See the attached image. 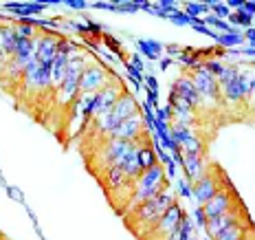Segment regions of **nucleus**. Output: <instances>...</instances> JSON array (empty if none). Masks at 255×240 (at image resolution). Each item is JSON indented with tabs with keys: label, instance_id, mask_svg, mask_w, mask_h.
I'll return each mask as SVG.
<instances>
[{
	"label": "nucleus",
	"instance_id": "obj_1",
	"mask_svg": "<svg viewBox=\"0 0 255 240\" xmlns=\"http://www.w3.org/2000/svg\"><path fill=\"white\" fill-rule=\"evenodd\" d=\"M174 203H176V201H174V194L169 192V188H163L156 196H154V199H150L147 203H143L139 210L130 216L132 218L130 227L136 232V236H145V234L158 223V218L165 214Z\"/></svg>",
	"mask_w": 255,
	"mask_h": 240
},
{
	"label": "nucleus",
	"instance_id": "obj_2",
	"mask_svg": "<svg viewBox=\"0 0 255 240\" xmlns=\"http://www.w3.org/2000/svg\"><path fill=\"white\" fill-rule=\"evenodd\" d=\"M163 188H167V174H165V170H163V165L158 163V165H154L152 170H145V172L134 181V190H132V196L128 199L130 203H128V207H126V214L132 216L143 203L154 199Z\"/></svg>",
	"mask_w": 255,
	"mask_h": 240
},
{
	"label": "nucleus",
	"instance_id": "obj_3",
	"mask_svg": "<svg viewBox=\"0 0 255 240\" xmlns=\"http://www.w3.org/2000/svg\"><path fill=\"white\" fill-rule=\"evenodd\" d=\"M22 86L24 90L33 95H40L51 88V66H44L38 60H33L22 73Z\"/></svg>",
	"mask_w": 255,
	"mask_h": 240
},
{
	"label": "nucleus",
	"instance_id": "obj_4",
	"mask_svg": "<svg viewBox=\"0 0 255 240\" xmlns=\"http://www.w3.org/2000/svg\"><path fill=\"white\" fill-rule=\"evenodd\" d=\"M185 216H187V214H185L183 207H180L178 203H174V205L169 207L165 214L158 218V223L150 229V232L145 234V236H150L152 240H165V238L169 236V234H172L174 229H176V227L180 225V221H183Z\"/></svg>",
	"mask_w": 255,
	"mask_h": 240
},
{
	"label": "nucleus",
	"instance_id": "obj_5",
	"mask_svg": "<svg viewBox=\"0 0 255 240\" xmlns=\"http://www.w3.org/2000/svg\"><path fill=\"white\" fill-rule=\"evenodd\" d=\"M191 79H194V86L198 90V95L203 101H209V104L220 101V86H218V79L207 71L205 64H200L198 68H194Z\"/></svg>",
	"mask_w": 255,
	"mask_h": 240
},
{
	"label": "nucleus",
	"instance_id": "obj_6",
	"mask_svg": "<svg viewBox=\"0 0 255 240\" xmlns=\"http://www.w3.org/2000/svg\"><path fill=\"white\" fill-rule=\"evenodd\" d=\"M110 82H113V79L108 77V71H106L102 64L90 62L86 66V71H84V75H82L79 88H82V95H93V93H99L102 88H106Z\"/></svg>",
	"mask_w": 255,
	"mask_h": 240
},
{
	"label": "nucleus",
	"instance_id": "obj_7",
	"mask_svg": "<svg viewBox=\"0 0 255 240\" xmlns=\"http://www.w3.org/2000/svg\"><path fill=\"white\" fill-rule=\"evenodd\" d=\"M130 146H132V141H121V139H115V137L106 139L102 143V148L97 150V159L102 163V168L108 170L110 165H117V161L130 150Z\"/></svg>",
	"mask_w": 255,
	"mask_h": 240
},
{
	"label": "nucleus",
	"instance_id": "obj_8",
	"mask_svg": "<svg viewBox=\"0 0 255 240\" xmlns=\"http://www.w3.org/2000/svg\"><path fill=\"white\" fill-rule=\"evenodd\" d=\"M145 119H143V115L141 113H136L134 117H130V119H126V121H121L119 128L113 132V137L115 139H121V141H132V143H136V141H143V137H145Z\"/></svg>",
	"mask_w": 255,
	"mask_h": 240
},
{
	"label": "nucleus",
	"instance_id": "obj_9",
	"mask_svg": "<svg viewBox=\"0 0 255 240\" xmlns=\"http://www.w3.org/2000/svg\"><path fill=\"white\" fill-rule=\"evenodd\" d=\"M62 38H57L55 33H42L33 40V46H35V60L44 66H51L53 60L57 55V44H60Z\"/></svg>",
	"mask_w": 255,
	"mask_h": 240
},
{
	"label": "nucleus",
	"instance_id": "obj_10",
	"mask_svg": "<svg viewBox=\"0 0 255 240\" xmlns=\"http://www.w3.org/2000/svg\"><path fill=\"white\" fill-rule=\"evenodd\" d=\"M220 190V183L214 174L207 172L203 179H198L196 183H191V199L198 207H203L205 203H209L216 196V192Z\"/></svg>",
	"mask_w": 255,
	"mask_h": 240
},
{
	"label": "nucleus",
	"instance_id": "obj_11",
	"mask_svg": "<svg viewBox=\"0 0 255 240\" xmlns=\"http://www.w3.org/2000/svg\"><path fill=\"white\" fill-rule=\"evenodd\" d=\"M169 95H174V97L187 101V104L194 106V108H198V106L203 104L198 90H196V86H194V79L187 77V75L176 77V82H174V86H172V90H169Z\"/></svg>",
	"mask_w": 255,
	"mask_h": 240
},
{
	"label": "nucleus",
	"instance_id": "obj_12",
	"mask_svg": "<svg viewBox=\"0 0 255 240\" xmlns=\"http://www.w3.org/2000/svg\"><path fill=\"white\" fill-rule=\"evenodd\" d=\"M233 203H236V201H233V194H231V192L220 188V190L216 192L214 199L203 205L205 216H207V218H216V216L227 214V212H231V210H233Z\"/></svg>",
	"mask_w": 255,
	"mask_h": 240
},
{
	"label": "nucleus",
	"instance_id": "obj_13",
	"mask_svg": "<svg viewBox=\"0 0 255 240\" xmlns=\"http://www.w3.org/2000/svg\"><path fill=\"white\" fill-rule=\"evenodd\" d=\"M238 221H242V216H240V212L238 210H231V212H227V214H222V216H216V218H207V223H205V232H207V236H209L211 240H214L216 236H220L225 229H229L231 225H236Z\"/></svg>",
	"mask_w": 255,
	"mask_h": 240
},
{
	"label": "nucleus",
	"instance_id": "obj_14",
	"mask_svg": "<svg viewBox=\"0 0 255 240\" xmlns=\"http://www.w3.org/2000/svg\"><path fill=\"white\" fill-rule=\"evenodd\" d=\"M183 172H185V179L189 183H196L198 179H203L207 172H209V165H207L205 157H198V154H185L183 157Z\"/></svg>",
	"mask_w": 255,
	"mask_h": 240
},
{
	"label": "nucleus",
	"instance_id": "obj_15",
	"mask_svg": "<svg viewBox=\"0 0 255 240\" xmlns=\"http://www.w3.org/2000/svg\"><path fill=\"white\" fill-rule=\"evenodd\" d=\"M68 60H71V57H68L66 53L57 51L55 60H53V64H51V88L53 90H57L62 86L64 77H66V71H68Z\"/></svg>",
	"mask_w": 255,
	"mask_h": 240
},
{
	"label": "nucleus",
	"instance_id": "obj_16",
	"mask_svg": "<svg viewBox=\"0 0 255 240\" xmlns=\"http://www.w3.org/2000/svg\"><path fill=\"white\" fill-rule=\"evenodd\" d=\"M113 113L119 117V121H126V119H130V117H134L136 113H141V108H139V104H136V99L132 97V95L124 93L119 97V101L115 104Z\"/></svg>",
	"mask_w": 255,
	"mask_h": 240
},
{
	"label": "nucleus",
	"instance_id": "obj_17",
	"mask_svg": "<svg viewBox=\"0 0 255 240\" xmlns=\"http://www.w3.org/2000/svg\"><path fill=\"white\" fill-rule=\"evenodd\" d=\"M4 11H11L24 20L44 11V2H4Z\"/></svg>",
	"mask_w": 255,
	"mask_h": 240
},
{
	"label": "nucleus",
	"instance_id": "obj_18",
	"mask_svg": "<svg viewBox=\"0 0 255 240\" xmlns=\"http://www.w3.org/2000/svg\"><path fill=\"white\" fill-rule=\"evenodd\" d=\"M220 97L225 99L227 104H240V101L247 99V93H244V86L240 82V73H238V77L233 79L231 84L220 88Z\"/></svg>",
	"mask_w": 255,
	"mask_h": 240
},
{
	"label": "nucleus",
	"instance_id": "obj_19",
	"mask_svg": "<svg viewBox=\"0 0 255 240\" xmlns=\"http://www.w3.org/2000/svg\"><path fill=\"white\" fill-rule=\"evenodd\" d=\"M0 31H2V55L7 60H11L20 40L18 33H15V24H0Z\"/></svg>",
	"mask_w": 255,
	"mask_h": 240
},
{
	"label": "nucleus",
	"instance_id": "obj_20",
	"mask_svg": "<svg viewBox=\"0 0 255 240\" xmlns=\"http://www.w3.org/2000/svg\"><path fill=\"white\" fill-rule=\"evenodd\" d=\"M249 232H251V225H249V223L242 218V221H238L236 225H231L229 229H225V232H222L220 236H216L214 240H242Z\"/></svg>",
	"mask_w": 255,
	"mask_h": 240
},
{
	"label": "nucleus",
	"instance_id": "obj_21",
	"mask_svg": "<svg viewBox=\"0 0 255 240\" xmlns=\"http://www.w3.org/2000/svg\"><path fill=\"white\" fill-rule=\"evenodd\" d=\"M189 238H194V223L185 216L183 221H180V225L174 229L165 240H189Z\"/></svg>",
	"mask_w": 255,
	"mask_h": 240
},
{
	"label": "nucleus",
	"instance_id": "obj_22",
	"mask_svg": "<svg viewBox=\"0 0 255 240\" xmlns=\"http://www.w3.org/2000/svg\"><path fill=\"white\" fill-rule=\"evenodd\" d=\"M191 135H194V130H191L189 126L176 124V121H172V126H169V137H172V141L176 143V146H183Z\"/></svg>",
	"mask_w": 255,
	"mask_h": 240
},
{
	"label": "nucleus",
	"instance_id": "obj_23",
	"mask_svg": "<svg viewBox=\"0 0 255 240\" xmlns=\"http://www.w3.org/2000/svg\"><path fill=\"white\" fill-rule=\"evenodd\" d=\"M136 46H139V51L147 60H158V55H161V51H163L161 42H156V40H139Z\"/></svg>",
	"mask_w": 255,
	"mask_h": 240
},
{
	"label": "nucleus",
	"instance_id": "obj_24",
	"mask_svg": "<svg viewBox=\"0 0 255 240\" xmlns=\"http://www.w3.org/2000/svg\"><path fill=\"white\" fill-rule=\"evenodd\" d=\"M139 165H141L143 172H145V170H152L154 165H158L156 150H154V148H145V146H141V148H139Z\"/></svg>",
	"mask_w": 255,
	"mask_h": 240
},
{
	"label": "nucleus",
	"instance_id": "obj_25",
	"mask_svg": "<svg viewBox=\"0 0 255 240\" xmlns=\"http://www.w3.org/2000/svg\"><path fill=\"white\" fill-rule=\"evenodd\" d=\"M180 150H183V154H198V157H203L205 154V143H203V139H200L198 135H191L189 139L180 146Z\"/></svg>",
	"mask_w": 255,
	"mask_h": 240
},
{
	"label": "nucleus",
	"instance_id": "obj_26",
	"mask_svg": "<svg viewBox=\"0 0 255 240\" xmlns=\"http://www.w3.org/2000/svg\"><path fill=\"white\" fill-rule=\"evenodd\" d=\"M15 33H18V38H22V40H35L38 38V26H35V22L31 20V22H20V24H15Z\"/></svg>",
	"mask_w": 255,
	"mask_h": 240
},
{
	"label": "nucleus",
	"instance_id": "obj_27",
	"mask_svg": "<svg viewBox=\"0 0 255 240\" xmlns=\"http://www.w3.org/2000/svg\"><path fill=\"white\" fill-rule=\"evenodd\" d=\"M238 73H240V68H238V66H233V64H227V66L222 68V73H220V75L216 77V79H218V86L222 88V86H227V84H231L233 79L238 77Z\"/></svg>",
	"mask_w": 255,
	"mask_h": 240
},
{
	"label": "nucleus",
	"instance_id": "obj_28",
	"mask_svg": "<svg viewBox=\"0 0 255 240\" xmlns=\"http://www.w3.org/2000/svg\"><path fill=\"white\" fill-rule=\"evenodd\" d=\"M216 42H220L222 46H231V49H233V46L242 44V42H244V35L238 33V31H231V33H220Z\"/></svg>",
	"mask_w": 255,
	"mask_h": 240
},
{
	"label": "nucleus",
	"instance_id": "obj_29",
	"mask_svg": "<svg viewBox=\"0 0 255 240\" xmlns=\"http://www.w3.org/2000/svg\"><path fill=\"white\" fill-rule=\"evenodd\" d=\"M207 11H209V4L207 2H189L187 7H185V13H187L191 20H200V15H205Z\"/></svg>",
	"mask_w": 255,
	"mask_h": 240
},
{
	"label": "nucleus",
	"instance_id": "obj_30",
	"mask_svg": "<svg viewBox=\"0 0 255 240\" xmlns=\"http://www.w3.org/2000/svg\"><path fill=\"white\" fill-rule=\"evenodd\" d=\"M207 4H209V9L214 11L216 18L225 20V18H229V15H231V9L227 7V2H207Z\"/></svg>",
	"mask_w": 255,
	"mask_h": 240
},
{
	"label": "nucleus",
	"instance_id": "obj_31",
	"mask_svg": "<svg viewBox=\"0 0 255 240\" xmlns=\"http://www.w3.org/2000/svg\"><path fill=\"white\" fill-rule=\"evenodd\" d=\"M229 18L233 24H242V26H249V29H251V24H253V15H249L244 11H231Z\"/></svg>",
	"mask_w": 255,
	"mask_h": 240
},
{
	"label": "nucleus",
	"instance_id": "obj_32",
	"mask_svg": "<svg viewBox=\"0 0 255 240\" xmlns=\"http://www.w3.org/2000/svg\"><path fill=\"white\" fill-rule=\"evenodd\" d=\"M203 22H205V24H214V26H216V29H220V31H222V33H231V31H233V29H231V26H229V24H227V22H225V20L216 18V15H214V13H211V15H207V18L203 20Z\"/></svg>",
	"mask_w": 255,
	"mask_h": 240
},
{
	"label": "nucleus",
	"instance_id": "obj_33",
	"mask_svg": "<svg viewBox=\"0 0 255 240\" xmlns=\"http://www.w3.org/2000/svg\"><path fill=\"white\" fill-rule=\"evenodd\" d=\"M176 194L180 196V199H191V183L187 179L176 181Z\"/></svg>",
	"mask_w": 255,
	"mask_h": 240
},
{
	"label": "nucleus",
	"instance_id": "obj_34",
	"mask_svg": "<svg viewBox=\"0 0 255 240\" xmlns=\"http://www.w3.org/2000/svg\"><path fill=\"white\" fill-rule=\"evenodd\" d=\"M203 64H205V68H207V71H209L214 77L220 75V73H222V68L227 66V64H222L220 60H216V57H211V60H207V62H203Z\"/></svg>",
	"mask_w": 255,
	"mask_h": 240
},
{
	"label": "nucleus",
	"instance_id": "obj_35",
	"mask_svg": "<svg viewBox=\"0 0 255 240\" xmlns=\"http://www.w3.org/2000/svg\"><path fill=\"white\" fill-rule=\"evenodd\" d=\"M169 20H172L174 24H178V26H183V24H194V20H191L185 11H178V9H176V11H174L172 15H169Z\"/></svg>",
	"mask_w": 255,
	"mask_h": 240
},
{
	"label": "nucleus",
	"instance_id": "obj_36",
	"mask_svg": "<svg viewBox=\"0 0 255 240\" xmlns=\"http://www.w3.org/2000/svg\"><path fill=\"white\" fill-rule=\"evenodd\" d=\"M191 26H194L196 31H200V33H205V35H211V38H216V40H218V33H214V31H211L209 26H207V24L203 22V20H194V24H191Z\"/></svg>",
	"mask_w": 255,
	"mask_h": 240
},
{
	"label": "nucleus",
	"instance_id": "obj_37",
	"mask_svg": "<svg viewBox=\"0 0 255 240\" xmlns=\"http://www.w3.org/2000/svg\"><path fill=\"white\" fill-rule=\"evenodd\" d=\"M194 223H196L198 227H205L207 216H205V210H203V207H196V210H194Z\"/></svg>",
	"mask_w": 255,
	"mask_h": 240
},
{
	"label": "nucleus",
	"instance_id": "obj_38",
	"mask_svg": "<svg viewBox=\"0 0 255 240\" xmlns=\"http://www.w3.org/2000/svg\"><path fill=\"white\" fill-rule=\"evenodd\" d=\"M126 71H128V75L132 77V82H134L136 86H139V84H141V79H143V77H141V71H136V68H132L128 62H126Z\"/></svg>",
	"mask_w": 255,
	"mask_h": 240
},
{
	"label": "nucleus",
	"instance_id": "obj_39",
	"mask_svg": "<svg viewBox=\"0 0 255 240\" xmlns=\"http://www.w3.org/2000/svg\"><path fill=\"white\" fill-rule=\"evenodd\" d=\"M64 4H66V7H71V9H77V11H79V9H84V7H88L86 0H66Z\"/></svg>",
	"mask_w": 255,
	"mask_h": 240
},
{
	"label": "nucleus",
	"instance_id": "obj_40",
	"mask_svg": "<svg viewBox=\"0 0 255 240\" xmlns=\"http://www.w3.org/2000/svg\"><path fill=\"white\" fill-rule=\"evenodd\" d=\"M145 84H147V90H152V93H158V82L154 75H147L145 77Z\"/></svg>",
	"mask_w": 255,
	"mask_h": 240
},
{
	"label": "nucleus",
	"instance_id": "obj_41",
	"mask_svg": "<svg viewBox=\"0 0 255 240\" xmlns=\"http://www.w3.org/2000/svg\"><path fill=\"white\" fill-rule=\"evenodd\" d=\"M147 99H145V104H150L154 110H156V104H158V93H152V90H147Z\"/></svg>",
	"mask_w": 255,
	"mask_h": 240
},
{
	"label": "nucleus",
	"instance_id": "obj_42",
	"mask_svg": "<svg viewBox=\"0 0 255 240\" xmlns=\"http://www.w3.org/2000/svg\"><path fill=\"white\" fill-rule=\"evenodd\" d=\"M84 24H86V33H102V26L97 22H93V20H88V22H84Z\"/></svg>",
	"mask_w": 255,
	"mask_h": 240
},
{
	"label": "nucleus",
	"instance_id": "obj_43",
	"mask_svg": "<svg viewBox=\"0 0 255 240\" xmlns=\"http://www.w3.org/2000/svg\"><path fill=\"white\" fill-rule=\"evenodd\" d=\"M130 60H132V62H130V66H132V68H136V71H143V60H141L139 53H136V55H132Z\"/></svg>",
	"mask_w": 255,
	"mask_h": 240
},
{
	"label": "nucleus",
	"instance_id": "obj_44",
	"mask_svg": "<svg viewBox=\"0 0 255 240\" xmlns=\"http://www.w3.org/2000/svg\"><path fill=\"white\" fill-rule=\"evenodd\" d=\"M242 35H244V40H249V42H251V46L255 49V26H251V29H247Z\"/></svg>",
	"mask_w": 255,
	"mask_h": 240
},
{
	"label": "nucleus",
	"instance_id": "obj_45",
	"mask_svg": "<svg viewBox=\"0 0 255 240\" xmlns=\"http://www.w3.org/2000/svg\"><path fill=\"white\" fill-rule=\"evenodd\" d=\"M240 11L249 13V15H255V2H249V0H244V4H242Z\"/></svg>",
	"mask_w": 255,
	"mask_h": 240
},
{
	"label": "nucleus",
	"instance_id": "obj_46",
	"mask_svg": "<svg viewBox=\"0 0 255 240\" xmlns=\"http://www.w3.org/2000/svg\"><path fill=\"white\" fill-rule=\"evenodd\" d=\"M106 44H108L110 46V49H113V51H117V53H121V49H119V44H117V40L115 38H110V35H106Z\"/></svg>",
	"mask_w": 255,
	"mask_h": 240
},
{
	"label": "nucleus",
	"instance_id": "obj_47",
	"mask_svg": "<svg viewBox=\"0 0 255 240\" xmlns=\"http://www.w3.org/2000/svg\"><path fill=\"white\" fill-rule=\"evenodd\" d=\"M7 192H9V196H11V199H15V201L22 203V194H20V190H15V188H7Z\"/></svg>",
	"mask_w": 255,
	"mask_h": 240
},
{
	"label": "nucleus",
	"instance_id": "obj_48",
	"mask_svg": "<svg viewBox=\"0 0 255 240\" xmlns=\"http://www.w3.org/2000/svg\"><path fill=\"white\" fill-rule=\"evenodd\" d=\"M242 53H244V55H249V57H255V49H253V46H249V49H244Z\"/></svg>",
	"mask_w": 255,
	"mask_h": 240
},
{
	"label": "nucleus",
	"instance_id": "obj_49",
	"mask_svg": "<svg viewBox=\"0 0 255 240\" xmlns=\"http://www.w3.org/2000/svg\"><path fill=\"white\" fill-rule=\"evenodd\" d=\"M242 240H255V232H253V229H251V232H249V234H247V236H244Z\"/></svg>",
	"mask_w": 255,
	"mask_h": 240
},
{
	"label": "nucleus",
	"instance_id": "obj_50",
	"mask_svg": "<svg viewBox=\"0 0 255 240\" xmlns=\"http://www.w3.org/2000/svg\"><path fill=\"white\" fill-rule=\"evenodd\" d=\"M169 64H172V62H169V60H161V68H163V71H165V68L169 66Z\"/></svg>",
	"mask_w": 255,
	"mask_h": 240
},
{
	"label": "nucleus",
	"instance_id": "obj_51",
	"mask_svg": "<svg viewBox=\"0 0 255 240\" xmlns=\"http://www.w3.org/2000/svg\"><path fill=\"white\" fill-rule=\"evenodd\" d=\"M167 51H169V53H180L178 46H167Z\"/></svg>",
	"mask_w": 255,
	"mask_h": 240
},
{
	"label": "nucleus",
	"instance_id": "obj_52",
	"mask_svg": "<svg viewBox=\"0 0 255 240\" xmlns=\"http://www.w3.org/2000/svg\"><path fill=\"white\" fill-rule=\"evenodd\" d=\"M251 99H253V106H255V93H253V97H251Z\"/></svg>",
	"mask_w": 255,
	"mask_h": 240
},
{
	"label": "nucleus",
	"instance_id": "obj_53",
	"mask_svg": "<svg viewBox=\"0 0 255 240\" xmlns=\"http://www.w3.org/2000/svg\"><path fill=\"white\" fill-rule=\"evenodd\" d=\"M207 240H211V238H207Z\"/></svg>",
	"mask_w": 255,
	"mask_h": 240
}]
</instances>
